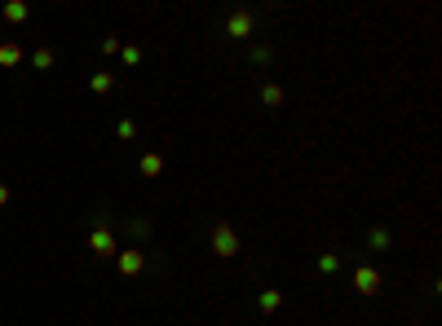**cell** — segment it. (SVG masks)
<instances>
[{"label":"cell","instance_id":"6da1fadb","mask_svg":"<svg viewBox=\"0 0 442 326\" xmlns=\"http://www.w3.org/2000/svg\"><path fill=\"white\" fill-rule=\"evenodd\" d=\"M212 251H217L221 260H235L239 251H244V247H239V229L226 225V221H217V225H212Z\"/></svg>","mask_w":442,"mask_h":326},{"label":"cell","instance_id":"7a4b0ae2","mask_svg":"<svg viewBox=\"0 0 442 326\" xmlns=\"http://www.w3.org/2000/svg\"><path fill=\"white\" fill-rule=\"evenodd\" d=\"M380 287H385V278H380L376 264H358L354 269V291L358 296H380Z\"/></svg>","mask_w":442,"mask_h":326},{"label":"cell","instance_id":"3957f363","mask_svg":"<svg viewBox=\"0 0 442 326\" xmlns=\"http://www.w3.org/2000/svg\"><path fill=\"white\" fill-rule=\"evenodd\" d=\"M115 269L124 278H137L142 269H146V251H142V247H119L115 251Z\"/></svg>","mask_w":442,"mask_h":326},{"label":"cell","instance_id":"277c9868","mask_svg":"<svg viewBox=\"0 0 442 326\" xmlns=\"http://www.w3.org/2000/svg\"><path fill=\"white\" fill-rule=\"evenodd\" d=\"M253 31H257V18L248 14V9H235V14L226 18V35H230V40H253Z\"/></svg>","mask_w":442,"mask_h":326},{"label":"cell","instance_id":"5b68a950","mask_svg":"<svg viewBox=\"0 0 442 326\" xmlns=\"http://www.w3.org/2000/svg\"><path fill=\"white\" fill-rule=\"evenodd\" d=\"M89 247H93V256H98V260H111L115 251H119V243L111 238V229H106L102 221L93 225V234H89Z\"/></svg>","mask_w":442,"mask_h":326},{"label":"cell","instance_id":"8992f818","mask_svg":"<svg viewBox=\"0 0 442 326\" xmlns=\"http://www.w3.org/2000/svg\"><path fill=\"white\" fill-rule=\"evenodd\" d=\"M137 172H142V176H160V172H164V154H142Z\"/></svg>","mask_w":442,"mask_h":326},{"label":"cell","instance_id":"52a82bcc","mask_svg":"<svg viewBox=\"0 0 442 326\" xmlns=\"http://www.w3.org/2000/svg\"><path fill=\"white\" fill-rule=\"evenodd\" d=\"M5 18H9V22H27V18H31V5H27V0H9V5H5Z\"/></svg>","mask_w":442,"mask_h":326},{"label":"cell","instance_id":"ba28073f","mask_svg":"<svg viewBox=\"0 0 442 326\" xmlns=\"http://www.w3.org/2000/svg\"><path fill=\"white\" fill-rule=\"evenodd\" d=\"M367 247H372V251H389V229L372 225V229H367Z\"/></svg>","mask_w":442,"mask_h":326},{"label":"cell","instance_id":"9c48e42d","mask_svg":"<svg viewBox=\"0 0 442 326\" xmlns=\"http://www.w3.org/2000/svg\"><path fill=\"white\" fill-rule=\"evenodd\" d=\"M18 62H22V49L14 40H5V44H0V66H18Z\"/></svg>","mask_w":442,"mask_h":326},{"label":"cell","instance_id":"30bf717a","mask_svg":"<svg viewBox=\"0 0 442 326\" xmlns=\"http://www.w3.org/2000/svg\"><path fill=\"white\" fill-rule=\"evenodd\" d=\"M257 309H261V313L283 309V296H279V291H261V296H257Z\"/></svg>","mask_w":442,"mask_h":326},{"label":"cell","instance_id":"8fae6325","mask_svg":"<svg viewBox=\"0 0 442 326\" xmlns=\"http://www.w3.org/2000/svg\"><path fill=\"white\" fill-rule=\"evenodd\" d=\"M261 102H266V106H283V89H279V84H261Z\"/></svg>","mask_w":442,"mask_h":326},{"label":"cell","instance_id":"7c38bea8","mask_svg":"<svg viewBox=\"0 0 442 326\" xmlns=\"http://www.w3.org/2000/svg\"><path fill=\"white\" fill-rule=\"evenodd\" d=\"M89 89H93V93H111V89H115V75H111V71H98V75L89 80Z\"/></svg>","mask_w":442,"mask_h":326},{"label":"cell","instance_id":"4fadbf2b","mask_svg":"<svg viewBox=\"0 0 442 326\" xmlns=\"http://www.w3.org/2000/svg\"><path fill=\"white\" fill-rule=\"evenodd\" d=\"M53 62H58L53 49H35V53H31V66H35V71H49Z\"/></svg>","mask_w":442,"mask_h":326},{"label":"cell","instance_id":"5bb4252c","mask_svg":"<svg viewBox=\"0 0 442 326\" xmlns=\"http://www.w3.org/2000/svg\"><path fill=\"white\" fill-rule=\"evenodd\" d=\"M341 269V256L337 251H323V256H318V273H337Z\"/></svg>","mask_w":442,"mask_h":326},{"label":"cell","instance_id":"9a60e30c","mask_svg":"<svg viewBox=\"0 0 442 326\" xmlns=\"http://www.w3.org/2000/svg\"><path fill=\"white\" fill-rule=\"evenodd\" d=\"M115 132H119L124 141H133V137H137V124H133V119H119V124H115Z\"/></svg>","mask_w":442,"mask_h":326},{"label":"cell","instance_id":"2e32d148","mask_svg":"<svg viewBox=\"0 0 442 326\" xmlns=\"http://www.w3.org/2000/svg\"><path fill=\"white\" fill-rule=\"evenodd\" d=\"M119 57H124L128 66H137L142 62V49H137V44H128V49H119Z\"/></svg>","mask_w":442,"mask_h":326},{"label":"cell","instance_id":"e0dca14e","mask_svg":"<svg viewBox=\"0 0 442 326\" xmlns=\"http://www.w3.org/2000/svg\"><path fill=\"white\" fill-rule=\"evenodd\" d=\"M253 62H257V66L270 62V44H253Z\"/></svg>","mask_w":442,"mask_h":326},{"label":"cell","instance_id":"ac0fdd59","mask_svg":"<svg viewBox=\"0 0 442 326\" xmlns=\"http://www.w3.org/2000/svg\"><path fill=\"white\" fill-rule=\"evenodd\" d=\"M5 203H9V185H5V181H0V208H5Z\"/></svg>","mask_w":442,"mask_h":326}]
</instances>
